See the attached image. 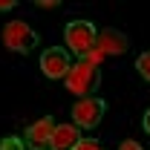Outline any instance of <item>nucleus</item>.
<instances>
[{
    "instance_id": "f257e3e1",
    "label": "nucleus",
    "mask_w": 150,
    "mask_h": 150,
    "mask_svg": "<svg viewBox=\"0 0 150 150\" xmlns=\"http://www.w3.org/2000/svg\"><path fill=\"white\" fill-rule=\"evenodd\" d=\"M64 84H67L69 93L87 98V95H93L95 90H98V84H101V72H98L95 64H90L87 58H81L78 64L69 67V72H67V78H64Z\"/></svg>"
},
{
    "instance_id": "f03ea898",
    "label": "nucleus",
    "mask_w": 150,
    "mask_h": 150,
    "mask_svg": "<svg viewBox=\"0 0 150 150\" xmlns=\"http://www.w3.org/2000/svg\"><path fill=\"white\" fill-rule=\"evenodd\" d=\"M64 40H67V49H69V52L87 58L95 49L98 32H95V26L90 20H72V23H67V29H64Z\"/></svg>"
},
{
    "instance_id": "7ed1b4c3",
    "label": "nucleus",
    "mask_w": 150,
    "mask_h": 150,
    "mask_svg": "<svg viewBox=\"0 0 150 150\" xmlns=\"http://www.w3.org/2000/svg\"><path fill=\"white\" fill-rule=\"evenodd\" d=\"M3 46L12 52H29L38 46V32L23 20H12L3 26Z\"/></svg>"
},
{
    "instance_id": "20e7f679",
    "label": "nucleus",
    "mask_w": 150,
    "mask_h": 150,
    "mask_svg": "<svg viewBox=\"0 0 150 150\" xmlns=\"http://www.w3.org/2000/svg\"><path fill=\"white\" fill-rule=\"evenodd\" d=\"M104 110H107V101L104 98H95V95H87V98L75 101V107H72L75 127H87V130L98 127V121L104 118Z\"/></svg>"
},
{
    "instance_id": "39448f33",
    "label": "nucleus",
    "mask_w": 150,
    "mask_h": 150,
    "mask_svg": "<svg viewBox=\"0 0 150 150\" xmlns=\"http://www.w3.org/2000/svg\"><path fill=\"white\" fill-rule=\"evenodd\" d=\"M69 67H72V61H69V52L67 49H61V46L43 49V55H40V72L46 75V78H52V81L67 78Z\"/></svg>"
},
{
    "instance_id": "423d86ee",
    "label": "nucleus",
    "mask_w": 150,
    "mask_h": 150,
    "mask_svg": "<svg viewBox=\"0 0 150 150\" xmlns=\"http://www.w3.org/2000/svg\"><path fill=\"white\" fill-rule=\"evenodd\" d=\"M127 46H130V40L118 29H101L98 40H95V49L101 55H121V52H127Z\"/></svg>"
},
{
    "instance_id": "0eeeda50",
    "label": "nucleus",
    "mask_w": 150,
    "mask_h": 150,
    "mask_svg": "<svg viewBox=\"0 0 150 150\" xmlns=\"http://www.w3.org/2000/svg\"><path fill=\"white\" fill-rule=\"evenodd\" d=\"M81 142V133L75 124H55V133L49 139V147L52 150H75Z\"/></svg>"
},
{
    "instance_id": "6e6552de",
    "label": "nucleus",
    "mask_w": 150,
    "mask_h": 150,
    "mask_svg": "<svg viewBox=\"0 0 150 150\" xmlns=\"http://www.w3.org/2000/svg\"><path fill=\"white\" fill-rule=\"evenodd\" d=\"M52 133H55V121H52V115H43V118H38L35 124L26 130V139H29V144H32V147L40 150L43 144H49Z\"/></svg>"
},
{
    "instance_id": "1a4fd4ad",
    "label": "nucleus",
    "mask_w": 150,
    "mask_h": 150,
    "mask_svg": "<svg viewBox=\"0 0 150 150\" xmlns=\"http://www.w3.org/2000/svg\"><path fill=\"white\" fill-rule=\"evenodd\" d=\"M136 69H139V75H142L144 81H150V52L136 58Z\"/></svg>"
},
{
    "instance_id": "9d476101",
    "label": "nucleus",
    "mask_w": 150,
    "mask_h": 150,
    "mask_svg": "<svg viewBox=\"0 0 150 150\" xmlns=\"http://www.w3.org/2000/svg\"><path fill=\"white\" fill-rule=\"evenodd\" d=\"M0 150H23V142H20L18 136H12V139H3V142H0Z\"/></svg>"
},
{
    "instance_id": "9b49d317",
    "label": "nucleus",
    "mask_w": 150,
    "mask_h": 150,
    "mask_svg": "<svg viewBox=\"0 0 150 150\" xmlns=\"http://www.w3.org/2000/svg\"><path fill=\"white\" fill-rule=\"evenodd\" d=\"M75 150H104V147H101V144H98L95 139H81V142H78V147H75Z\"/></svg>"
},
{
    "instance_id": "f8f14e48",
    "label": "nucleus",
    "mask_w": 150,
    "mask_h": 150,
    "mask_svg": "<svg viewBox=\"0 0 150 150\" xmlns=\"http://www.w3.org/2000/svg\"><path fill=\"white\" fill-rule=\"evenodd\" d=\"M118 150H142V144H139V142H133V139H127V142H121V144H118Z\"/></svg>"
},
{
    "instance_id": "ddd939ff",
    "label": "nucleus",
    "mask_w": 150,
    "mask_h": 150,
    "mask_svg": "<svg viewBox=\"0 0 150 150\" xmlns=\"http://www.w3.org/2000/svg\"><path fill=\"white\" fill-rule=\"evenodd\" d=\"M9 9H15V0H0V12H9Z\"/></svg>"
},
{
    "instance_id": "4468645a",
    "label": "nucleus",
    "mask_w": 150,
    "mask_h": 150,
    "mask_svg": "<svg viewBox=\"0 0 150 150\" xmlns=\"http://www.w3.org/2000/svg\"><path fill=\"white\" fill-rule=\"evenodd\" d=\"M142 124H144V133H150V110L144 112V121H142Z\"/></svg>"
},
{
    "instance_id": "2eb2a0df",
    "label": "nucleus",
    "mask_w": 150,
    "mask_h": 150,
    "mask_svg": "<svg viewBox=\"0 0 150 150\" xmlns=\"http://www.w3.org/2000/svg\"><path fill=\"white\" fill-rule=\"evenodd\" d=\"M32 150H38V147H32Z\"/></svg>"
}]
</instances>
